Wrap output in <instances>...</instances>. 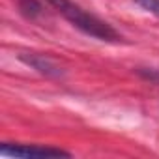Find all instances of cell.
Here are the masks:
<instances>
[{
	"mask_svg": "<svg viewBox=\"0 0 159 159\" xmlns=\"http://www.w3.org/2000/svg\"><path fill=\"white\" fill-rule=\"evenodd\" d=\"M47 2L66 19L69 21L77 30H81L83 34L96 38L99 41H120V34L103 19H99L98 15L86 11L84 8H81L79 4L71 2V0H47Z\"/></svg>",
	"mask_w": 159,
	"mask_h": 159,
	"instance_id": "1",
	"label": "cell"
},
{
	"mask_svg": "<svg viewBox=\"0 0 159 159\" xmlns=\"http://www.w3.org/2000/svg\"><path fill=\"white\" fill-rule=\"evenodd\" d=\"M0 153L6 157H21V159H34V157H69V152L51 146L39 144H4L0 148Z\"/></svg>",
	"mask_w": 159,
	"mask_h": 159,
	"instance_id": "2",
	"label": "cell"
},
{
	"mask_svg": "<svg viewBox=\"0 0 159 159\" xmlns=\"http://www.w3.org/2000/svg\"><path fill=\"white\" fill-rule=\"evenodd\" d=\"M21 62H25L28 67L36 69L38 73L45 75V77H62V69L49 58L41 56V54H34V52H25L19 56Z\"/></svg>",
	"mask_w": 159,
	"mask_h": 159,
	"instance_id": "3",
	"label": "cell"
},
{
	"mask_svg": "<svg viewBox=\"0 0 159 159\" xmlns=\"http://www.w3.org/2000/svg\"><path fill=\"white\" fill-rule=\"evenodd\" d=\"M17 6H19V11H21L26 19H36V17H39L41 11H43L39 0H17Z\"/></svg>",
	"mask_w": 159,
	"mask_h": 159,
	"instance_id": "4",
	"label": "cell"
},
{
	"mask_svg": "<svg viewBox=\"0 0 159 159\" xmlns=\"http://www.w3.org/2000/svg\"><path fill=\"white\" fill-rule=\"evenodd\" d=\"M135 2L142 10H146V11H150V13L159 17V0H135Z\"/></svg>",
	"mask_w": 159,
	"mask_h": 159,
	"instance_id": "5",
	"label": "cell"
}]
</instances>
